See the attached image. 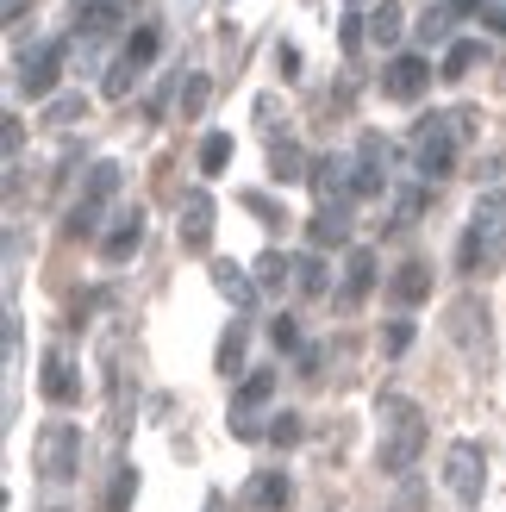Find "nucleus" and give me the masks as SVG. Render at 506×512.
<instances>
[{
  "label": "nucleus",
  "mask_w": 506,
  "mask_h": 512,
  "mask_svg": "<svg viewBox=\"0 0 506 512\" xmlns=\"http://www.w3.org/2000/svg\"><path fill=\"white\" fill-rule=\"evenodd\" d=\"M57 75H63V44H38V50L19 57V88L32 100H44L50 88H57Z\"/></svg>",
  "instance_id": "nucleus-11"
},
{
  "label": "nucleus",
  "mask_w": 506,
  "mask_h": 512,
  "mask_svg": "<svg viewBox=\"0 0 506 512\" xmlns=\"http://www.w3.org/2000/svg\"><path fill=\"white\" fill-rule=\"evenodd\" d=\"M375 419H382V444H375V463H382L388 475H407V469L419 463V450H425V413H419L413 400H400V394H382Z\"/></svg>",
  "instance_id": "nucleus-1"
},
{
  "label": "nucleus",
  "mask_w": 506,
  "mask_h": 512,
  "mask_svg": "<svg viewBox=\"0 0 506 512\" xmlns=\"http://www.w3.org/2000/svg\"><path fill=\"white\" fill-rule=\"evenodd\" d=\"M269 394H275V375H244V388L232 400V438H269V425H257Z\"/></svg>",
  "instance_id": "nucleus-9"
},
{
  "label": "nucleus",
  "mask_w": 506,
  "mask_h": 512,
  "mask_svg": "<svg viewBox=\"0 0 506 512\" xmlns=\"http://www.w3.org/2000/svg\"><path fill=\"white\" fill-rule=\"evenodd\" d=\"M444 488L457 494L463 506L482 500V488H488V456H482V444H450V456H444Z\"/></svg>",
  "instance_id": "nucleus-8"
},
{
  "label": "nucleus",
  "mask_w": 506,
  "mask_h": 512,
  "mask_svg": "<svg viewBox=\"0 0 506 512\" xmlns=\"http://www.w3.org/2000/svg\"><path fill=\"white\" fill-rule=\"evenodd\" d=\"M213 288H219L225 300H232L238 313H250V306H257V281H250V275H244L238 263H225V256L213 263Z\"/></svg>",
  "instance_id": "nucleus-16"
},
{
  "label": "nucleus",
  "mask_w": 506,
  "mask_h": 512,
  "mask_svg": "<svg viewBox=\"0 0 506 512\" xmlns=\"http://www.w3.org/2000/svg\"><path fill=\"white\" fill-rule=\"evenodd\" d=\"M44 119L50 125H75V119H88V100L82 94H63V100H50V107H44Z\"/></svg>",
  "instance_id": "nucleus-28"
},
{
  "label": "nucleus",
  "mask_w": 506,
  "mask_h": 512,
  "mask_svg": "<svg viewBox=\"0 0 506 512\" xmlns=\"http://www.w3.org/2000/svg\"><path fill=\"white\" fill-rule=\"evenodd\" d=\"M294 288L300 294H325V263H319V256H300V263H294Z\"/></svg>",
  "instance_id": "nucleus-29"
},
{
  "label": "nucleus",
  "mask_w": 506,
  "mask_h": 512,
  "mask_svg": "<svg viewBox=\"0 0 506 512\" xmlns=\"http://www.w3.org/2000/svg\"><path fill=\"white\" fill-rule=\"evenodd\" d=\"M250 481H257V488H250V500H257L263 512H282V506L294 500V488H288L282 469H263V475H250Z\"/></svg>",
  "instance_id": "nucleus-21"
},
{
  "label": "nucleus",
  "mask_w": 506,
  "mask_h": 512,
  "mask_svg": "<svg viewBox=\"0 0 506 512\" xmlns=\"http://www.w3.org/2000/svg\"><path fill=\"white\" fill-rule=\"evenodd\" d=\"M469 125H475L469 107L419 119V138H413V169H419V182H444V175L457 169V144L469 138Z\"/></svg>",
  "instance_id": "nucleus-3"
},
{
  "label": "nucleus",
  "mask_w": 506,
  "mask_h": 512,
  "mask_svg": "<svg viewBox=\"0 0 506 512\" xmlns=\"http://www.w3.org/2000/svg\"><path fill=\"white\" fill-rule=\"evenodd\" d=\"M182 250H207L213 244V194L207 188H188L182 194Z\"/></svg>",
  "instance_id": "nucleus-12"
},
{
  "label": "nucleus",
  "mask_w": 506,
  "mask_h": 512,
  "mask_svg": "<svg viewBox=\"0 0 506 512\" xmlns=\"http://www.w3.org/2000/svg\"><path fill=\"white\" fill-rule=\"evenodd\" d=\"M425 82H432V63H425V57H394V63L382 69V94H388V100H419Z\"/></svg>",
  "instance_id": "nucleus-13"
},
{
  "label": "nucleus",
  "mask_w": 506,
  "mask_h": 512,
  "mask_svg": "<svg viewBox=\"0 0 506 512\" xmlns=\"http://www.w3.org/2000/svg\"><path fill=\"white\" fill-rule=\"evenodd\" d=\"M138 244H144V213L132 207V213H119V219H113V232H107V238H100V256H107V263H132Z\"/></svg>",
  "instance_id": "nucleus-14"
},
{
  "label": "nucleus",
  "mask_w": 506,
  "mask_h": 512,
  "mask_svg": "<svg viewBox=\"0 0 506 512\" xmlns=\"http://www.w3.org/2000/svg\"><path fill=\"white\" fill-rule=\"evenodd\" d=\"M482 19L494 25V32H506V0H494V7H482Z\"/></svg>",
  "instance_id": "nucleus-40"
},
{
  "label": "nucleus",
  "mask_w": 506,
  "mask_h": 512,
  "mask_svg": "<svg viewBox=\"0 0 506 512\" xmlns=\"http://www.w3.org/2000/svg\"><path fill=\"white\" fill-rule=\"evenodd\" d=\"M425 294H432V269H425V263H400V275H394V300H400V306H419Z\"/></svg>",
  "instance_id": "nucleus-22"
},
{
  "label": "nucleus",
  "mask_w": 506,
  "mask_h": 512,
  "mask_svg": "<svg viewBox=\"0 0 506 512\" xmlns=\"http://www.w3.org/2000/svg\"><path fill=\"white\" fill-rule=\"evenodd\" d=\"M244 207H250V213H257L263 225H282V219H288V213H282V207H275V200H269V194H244Z\"/></svg>",
  "instance_id": "nucleus-36"
},
{
  "label": "nucleus",
  "mask_w": 506,
  "mask_h": 512,
  "mask_svg": "<svg viewBox=\"0 0 506 512\" xmlns=\"http://www.w3.org/2000/svg\"><path fill=\"white\" fill-rule=\"evenodd\" d=\"M225 163H232V138H225V132H213L207 144H200V175H219Z\"/></svg>",
  "instance_id": "nucleus-27"
},
{
  "label": "nucleus",
  "mask_w": 506,
  "mask_h": 512,
  "mask_svg": "<svg viewBox=\"0 0 506 512\" xmlns=\"http://www.w3.org/2000/svg\"><path fill=\"white\" fill-rule=\"evenodd\" d=\"M207 94H213L207 75H188V88H182V119H194L200 107H207Z\"/></svg>",
  "instance_id": "nucleus-32"
},
{
  "label": "nucleus",
  "mask_w": 506,
  "mask_h": 512,
  "mask_svg": "<svg viewBox=\"0 0 506 512\" xmlns=\"http://www.w3.org/2000/svg\"><path fill=\"white\" fill-rule=\"evenodd\" d=\"M207 512H225V500H219V494H213V500H207Z\"/></svg>",
  "instance_id": "nucleus-41"
},
{
  "label": "nucleus",
  "mask_w": 506,
  "mask_h": 512,
  "mask_svg": "<svg viewBox=\"0 0 506 512\" xmlns=\"http://www.w3.org/2000/svg\"><path fill=\"white\" fill-rule=\"evenodd\" d=\"M457 263L469 275H494L506 263V188L482 194L475 200V213H469V232H463V250H457Z\"/></svg>",
  "instance_id": "nucleus-2"
},
{
  "label": "nucleus",
  "mask_w": 506,
  "mask_h": 512,
  "mask_svg": "<svg viewBox=\"0 0 506 512\" xmlns=\"http://www.w3.org/2000/svg\"><path fill=\"white\" fill-rule=\"evenodd\" d=\"M419 207H425V188H407V194H400V207H394V225H413Z\"/></svg>",
  "instance_id": "nucleus-38"
},
{
  "label": "nucleus",
  "mask_w": 506,
  "mask_h": 512,
  "mask_svg": "<svg viewBox=\"0 0 506 512\" xmlns=\"http://www.w3.org/2000/svg\"><path fill=\"white\" fill-rule=\"evenodd\" d=\"M369 288H375V250H350V256H344V294H338V300L357 306Z\"/></svg>",
  "instance_id": "nucleus-17"
},
{
  "label": "nucleus",
  "mask_w": 506,
  "mask_h": 512,
  "mask_svg": "<svg viewBox=\"0 0 506 512\" xmlns=\"http://www.w3.org/2000/svg\"><path fill=\"white\" fill-rule=\"evenodd\" d=\"M75 394H82V381H75V363H69L63 350H50V356H44V400H50V406H69Z\"/></svg>",
  "instance_id": "nucleus-15"
},
{
  "label": "nucleus",
  "mask_w": 506,
  "mask_h": 512,
  "mask_svg": "<svg viewBox=\"0 0 506 512\" xmlns=\"http://www.w3.org/2000/svg\"><path fill=\"white\" fill-rule=\"evenodd\" d=\"M269 344H275V350H300V325H294V319L282 313V319L269 325Z\"/></svg>",
  "instance_id": "nucleus-35"
},
{
  "label": "nucleus",
  "mask_w": 506,
  "mask_h": 512,
  "mask_svg": "<svg viewBox=\"0 0 506 512\" xmlns=\"http://www.w3.org/2000/svg\"><path fill=\"white\" fill-rule=\"evenodd\" d=\"M119 194V163H94L88 169V188L82 200L69 207V238H94V225H100V207Z\"/></svg>",
  "instance_id": "nucleus-7"
},
{
  "label": "nucleus",
  "mask_w": 506,
  "mask_h": 512,
  "mask_svg": "<svg viewBox=\"0 0 506 512\" xmlns=\"http://www.w3.org/2000/svg\"><path fill=\"white\" fill-rule=\"evenodd\" d=\"M157 25H138V32H132V44H125L119 50V63L107 69V100H125V94H132L138 82H144V69L150 63H157Z\"/></svg>",
  "instance_id": "nucleus-6"
},
{
  "label": "nucleus",
  "mask_w": 506,
  "mask_h": 512,
  "mask_svg": "<svg viewBox=\"0 0 506 512\" xmlns=\"http://www.w3.org/2000/svg\"><path fill=\"white\" fill-rule=\"evenodd\" d=\"M363 19H369V38L382 44V50H388V44H400V32H407V13H400V0H375Z\"/></svg>",
  "instance_id": "nucleus-19"
},
{
  "label": "nucleus",
  "mask_w": 506,
  "mask_h": 512,
  "mask_svg": "<svg viewBox=\"0 0 506 512\" xmlns=\"http://www.w3.org/2000/svg\"><path fill=\"white\" fill-rule=\"evenodd\" d=\"M407 344H413V325H407V319H394V325H388V338H382V350H388V356H407Z\"/></svg>",
  "instance_id": "nucleus-37"
},
{
  "label": "nucleus",
  "mask_w": 506,
  "mask_h": 512,
  "mask_svg": "<svg viewBox=\"0 0 506 512\" xmlns=\"http://www.w3.org/2000/svg\"><path fill=\"white\" fill-rule=\"evenodd\" d=\"M32 463H38V475L50 481V488H63V481H75V469H82V431L75 425H44L38 431V450H32Z\"/></svg>",
  "instance_id": "nucleus-5"
},
{
  "label": "nucleus",
  "mask_w": 506,
  "mask_h": 512,
  "mask_svg": "<svg viewBox=\"0 0 506 512\" xmlns=\"http://www.w3.org/2000/svg\"><path fill=\"white\" fill-rule=\"evenodd\" d=\"M113 25H119V0H82V7H75V32H82L88 44L107 38Z\"/></svg>",
  "instance_id": "nucleus-18"
},
{
  "label": "nucleus",
  "mask_w": 506,
  "mask_h": 512,
  "mask_svg": "<svg viewBox=\"0 0 506 512\" xmlns=\"http://www.w3.org/2000/svg\"><path fill=\"white\" fill-rule=\"evenodd\" d=\"M307 238L325 250V244H344L350 238V207H319L313 213V225H307Z\"/></svg>",
  "instance_id": "nucleus-20"
},
{
  "label": "nucleus",
  "mask_w": 506,
  "mask_h": 512,
  "mask_svg": "<svg viewBox=\"0 0 506 512\" xmlns=\"http://www.w3.org/2000/svg\"><path fill=\"white\" fill-rule=\"evenodd\" d=\"M350 7H357V0H350Z\"/></svg>",
  "instance_id": "nucleus-42"
},
{
  "label": "nucleus",
  "mask_w": 506,
  "mask_h": 512,
  "mask_svg": "<svg viewBox=\"0 0 506 512\" xmlns=\"http://www.w3.org/2000/svg\"><path fill=\"white\" fill-rule=\"evenodd\" d=\"M388 169H394V144L382 138V132H369L363 144H357V200H375L388 188Z\"/></svg>",
  "instance_id": "nucleus-10"
},
{
  "label": "nucleus",
  "mask_w": 506,
  "mask_h": 512,
  "mask_svg": "<svg viewBox=\"0 0 506 512\" xmlns=\"http://www.w3.org/2000/svg\"><path fill=\"white\" fill-rule=\"evenodd\" d=\"M269 175H275V182H300V175H313L307 169V157H300V144H269Z\"/></svg>",
  "instance_id": "nucleus-23"
},
{
  "label": "nucleus",
  "mask_w": 506,
  "mask_h": 512,
  "mask_svg": "<svg viewBox=\"0 0 506 512\" xmlns=\"http://www.w3.org/2000/svg\"><path fill=\"white\" fill-rule=\"evenodd\" d=\"M475 63H482V44L463 38V44H450V50H444V69H438V75H444V82H463Z\"/></svg>",
  "instance_id": "nucleus-25"
},
{
  "label": "nucleus",
  "mask_w": 506,
  "mask_h": 512,
  "mask_svg": "<svg viewBox=\"0 0 506 512\" xmlns=\"http://www.w3.org/2000/svg\"><path fill=\"white\" fill-rule=\"evenodd\" d=\"M269 438L282 444V450H288V444H300V413H275V419H269Z\"/></svg>",
  "instance_id": "nucleus-33"
},
{
  "label": "nucleus",
  "mask_w": 506,
  "mask_h": 512,
  "mask_svg": "<svg viewBox=\"0 0 506 512\" xmlns=\"http://www.w3.org/2000/svg\"><path fill=\"white\" fill-rule=\"evenodd\" d=\"M338 38H344V50H350V57H357V50H363V38H369V19H363V13H350V19L338 25Z\"/></svg>",
  "instance_id": "nucleus-34"
},
{
  "label": "nucleus",
  "mask_w": 506,
  "mask_h": 512,
  "mask_svg": "<svg viewBox=\"0 0 506 512\" xmlns=\"http://www.w3.org/2000/svg\"><path fill=\"white\" fill-rule=\"evenodd\" d=\"M132 494H138V469H119L113 475V494H107V512H125V506H132Z\"/></svg>",
  "instance_id": "nucleus-31"
},
{
  "label": "nucleus",
  "mask_w": 506,
  "mask_h": 512,
  "mask_svg": "<svg viewBox=\"0 0 506 512\" xmlns=\"http://www.w3.org/2000/svg\"><path fill=\"white\" fill-rule=\"evenodd\" d=\"M444 331H450V344H457L469 363H488V356H494V325H488V300L482 294H457V300H450Z\"/></svg>",
  "instance_id": "nucleus-4"
},
{
  "label": "nucleus",
  "mask_w": 506,
  "mask_h": 512,
  "mask_svg": "<svg viewBox=\"0 0 506 512\" xmlns=\"http://www.w3.org/2000/svg\"><path fill=\"white\" fill-rule=\"evenodd\" d=\"M288 281H294V256L263 250V256H257V288H288Z\"/></svg>",
  "instance_id": "nucleus-26"
},
{
  "label": "nucleus",
  "mask_w": 506,
  "mask_h": 512,
  "mask_svg": "<svg viewBox=\"0 0 506 512\" xmlns=\"http://www.w3.org/2000/svg\"><path fill=\"white\" fill-rule=\"evenodd\" d=\"M457 19H463V13L450 7V0H438V7H425V13H419V44H444Z\"/></svg>",
  "instance_id": "nucleus-24"
},
{
  "label": "nucleus",
  "mask_w": 506,
  "mask_h": 512,
  "mask_svg": "<svg viewBox=\"0 0 506 512\" xmlns=\"http://www.w3.org/2000/svg\"><path fill=\"white\" fill-rule=\"evenodd\" d=\"M238 369H244V325H232L219 344V375H238Z\"/></svg>",
  "instance_id": "nucleus-30"
},
{
  "label": "nucleus",
  "mask_w": 506,
  "mask_h": 512,
  "mask_svg": "<svg viewBox=\"0 0 506 512\" xmlns=\"http://www.w3.org/2000/svg\"><path fill=\"white\" fill-rule=\"evenodd\" d=\"M275 69H282V75H300V50H294V44H275Z\"/></svg>",
  "instance_id": "nucleus-39"
}]
</instances>
